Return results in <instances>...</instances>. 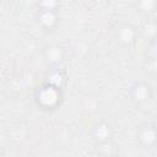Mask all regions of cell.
I'll list each match as a JSON object with an SVG mask.
<instances>
[{
	"label": "cell",
	"mask_w": 157,
	"mask_h": 157,
	"mask_svg": "<svg viewBox=\"0 0 157 157\" xmlns=\"http://www.w3.org/2000/svg\"><path fill=\"white\" fill-rule=\"evenodd\" d=\"M38 101L44 107H54L58 101H59V92L55 90V87H52V86H48V87H44L40 92H39V96H38Z\"/></svg>",
	"instance_id": "1"
}]
</instances>
